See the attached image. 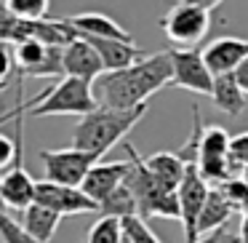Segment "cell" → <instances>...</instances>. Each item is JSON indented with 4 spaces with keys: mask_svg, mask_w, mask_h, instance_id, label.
Masks as SVG:
<instances>
[{
    "mask_svg": "<svg viewBox=\"0 0 248 243\" xmlns=\"http://www.w3.org/2000/svg\"><path fill=\"white\" fill-rule=\"evenodd\" d=\"M171 86V59L168 51L141 56L136 65L118 72H104L93 81V99L107 110H134L147 104L152 94Z\"/></svg>",
    "mask_w": 248,
    "mask_h": 243,
    "instance_id": "6da1fadb",
    "label": "cell"
},
{
    "mask_svg": "<svg viewBox=\"0 0 248 243\" xmlns=\"http://www.w3.org/2000/svg\"><path fill=\"white\" fill-rule=\"evenodd\" d=\"M147 104L134 110H107V107H96L93 113L83 115L78 120V126L72 129V145L75 150L88 152L99 161L102 155H107L118 142L125 139L131 129L144 118Z\"/></svg>",
    "mask_w": 248,
    "mask_h": 243,
    "instance_id": "7a4b0ae2",
    "label": "cell"
},
{
    "mask_svg": "<svg viewBox=\"0 0 248 243\" xmlns=\"http://www.w3.org/2000/svg\"><path fill=\"white\" fill-rule=\"evenodd\" d=\"M125 152H128V174H125L123 184L131 190L136 200V216L139 219H179V203H176V193H166L155 179L150 177V171L144 168L141 155L134 150L131 142H123Z\"/></svg>",
    "mask_w": 248,
    "mask_h": 243,
    "instance_id": "3957f363",
    "label": "cell"
},
{
    "mask_svg": "<svg viewBox=\"0 0 248 243\" xmlns=\"http://www.w3.org/2000/svg\"><path fill=\"white\" fill-rule=\"evenodd\" d=\"M216 6L219 3H195V0H182V3L171 6L160 19L166 38L173 46H198L208 35Z\"/></svg>",
    "mask_w": 248,
    "mask_h": 243,
    "instance_id": "277c9868",
    "label": "cell"
},
{
    "mask_svg": "<svg viewBox=\"0 0 248 243\" xmlns=\"http://www.w3.org/2000/svg\"><path fill=\"white\" fill-rule=\"evenodd\" d=\"M99 104L93 99V91L88 83L75 81V78H62L54 88L43 94L38 104L27 115L32 118H46V115H88Z\"/></svg>",
    "mask_w": 248,
    "mask_h": 243,
    "instance_id": "5b68a950",
    "label": "cell"
},
{
    "mask_svg": "<svg viewBox=\"0 0 248 243\" xmlns=\"http://www.w3.org/2000/svg\"><path fill=\"white\" fill-rule=\"evenodd\" d=\"M16 126V134H14V145H16V152H14V166L6 177H0V198H3V206L8 209L24 211L27 206H32L35 198V179L32 174L24 168L22 155H24V115H19L14 120Z\"/></svg>",
    "mask_w": 248,
    "mask_h": 243,
    "instance_id": "8992f818",
    "label": "cell"
},
{
    "mask_svg": "<svg viewBox=\"0 0 248 243\" xmlns=\"http://www.w3.org/2000/svg\"><path fill=\"white\" fill-rule=\"evenodd\" d=\"M40 163L46 168V182L80 190L86 174L99 161L88 152L75 150V147H64V150H40Z\"/></svg>",
    "mask_w": 248,
    "mask_h": 243,
    "instance_id": "52a82bcc",
    "label": "cell"
},
{
    "mask_svg": "<svg viewBox=\"0 0 248 243\" xmlns=\"http://www.w3.org/2000/svg\"><path fill=\"white\" fill-rule=\"evenodd\" d=\"M62 51L48 49L38 40H24L11 46L14 67L19 70V78H56L62 75Z\"/></svg>",
    "mask_w": 248,
    "mask_h": 243,
    "instance_id": "ba28073f",
    "label": "cell"
},
{
    "mask_svg": "<svg viewBox=\"0 0 248 243\" xmlns=\"http://www.w3.org/2000/svg\"><path fill=\"white\" fill-rule=\"evenodd\" d=\"M168 59H171V86L208 97L214 75L205 70L198 49H171Z\"/></svg>",
    "mask_w": 248,
    "mask_h": 243,
    "instance_id": "9c48e42d",
    "label": "cell"
},
{
    "mask_svg": "<svg viewBox=\"0 0 248 243\" xmlns=\"http://www.w3.org/2000/svg\"><path fill=\"white\" fill-rule=\"evenodd\" d=\"M32 203L43 206V209L54 211L56 216H78V214H93L99 211V206L91 198L72 187H62L54 182H35V198Z\"/></svg>",
    "mask_w": 248,
    "mask_h": 243,
    "instance_id": "30bf717a",
    "label": "cell"
},
{
    "mask_svg": "<svg viewBox=\"0 0 248 243\" xmlns=\"http://www.w3.org/2000/svg\"><path fill=\"white\" fill-rule=\"evenodd\" d=\"M205 195H208V184L200 179L198 168L187 166L184 168V177L176 187V203H179V219H182L184 227V241L195 243L198 235H195V222L200 216V209L205 203Z\"/></svg>",
    "mask_w": 248,
    "mask_h": 243,
    "instance_id": "8fae6325",
    "label": "cell"
},
{
    "mask_svg": "<svg viewBox=\"0 0 248 243\" xmlns=\"http://www.w3.org/2000/svg\"><path fill=\"white\" fill-rule=\"evenodd\" d=\"M200 59H203L205 70L214 78L235 72L237 65H240L243 59H248V38H232V35L216 38L200 51Z\"/></svg>",
    "mask_w": 248,
    "mask_h": 243,
    "instance_id": "7c38bea8",
    "label": "cell"
},
{
    "mask_svg": "<svg viewBox=\"0 0 248 243\" xmlns=\"http://www.w3.org/2000/svg\"><path fill=\"white\" fill-rule=\"evenodd\" d=\"M62 75L64 78H75L91 86L99 75H104V67L99 62L96 51L86 43V40H72L64 51H62Z\"/></svg>",
    "mask_w": 248,
    "mask_h": 243,
    "instance_id": "4fadbf2b",
    "label": "cell"
},
{
    "mask_svg": "<svg viewBox=\"0 0 248 243\" xmlns=\"http://www.w3.org/2000/svg\"><path fill=\"white\" fill-rule=\"evenodd\" d=\"M125 174H128V161L96 163V166H91V171L86 174V179H83L80 193L99 206L118 184H123Z\"/></svg>",
    "mask_w": 248,
    "mask_h": 243,
    "instance_id": "5bb4252c",
    "label": "cell"
},
{
    "mask_svg": "<svg viewBox=\"0 0 248 243\" xmlns=\"http://www.w3.org/2000/svg\"><path fill=\"white\" fill-rule=\"evenodd\" d=\"M72 30L78 32V38H99V40H120V43H134L128 32L120 27L115 19H109L107 14L99 11H83L67 19Z\"/></svg>",
    "mask_w": 248,
    "mask_h": 243,
    "instance_id": "9a60e30c",
    "label": "cell"
},
{
    "mask_svg": "<svg viewBox=\"0 0 248 243\" xmlns=\"http://www.w3.org/2000/svg\"><path fill=\"white\" fill-rule=\"evenodd\" d=\"M96 51L99 62L107 72H118L125 70V67L136 65L141 59V51L136 49V43H120V40H99V38H80Z\"/></svg>",
    "mask_w": 248,
    "mask_h": 243,
    "instance_id": "2e32d148",
    "label": "cell"
},
{
    "mask_svg": "<svg viewBox=\"0 0 248 243\" xmlns=\"http://www.w3.org/2000/svg\"><path fill=\"white\" fill-rule=\"evenodd\" d=\"M232 214H235V206L224 198V193H221L219 187H208L205 203H203V209H200L198 222H195V235H208V232L224 227Z\"/></svg>",
    "mask_w": 248,
    "mask_h": 243,
    "instance_id": "e0dca14e",
    "label": "cell"
},
{
    "mask_svg": "<svg viewBox=\"0 0 248 243\" xmlns=\"http://www.w3.org/2000/svg\"><path fill=\"white\" fill-rule=\"evenodd\" d=\"M141 161H144V168L150 171V177L155 179L166 193H176L187 166H184L173 152H152L150 158H141Z\"/></svg>",
    "mask_w": 248,
    "mask_h": 243,
    "instance_id": "ac0fdd59",
    "label": "cell"
},
{
    "mask_svg": "<svg viewBox=\"0 0 248 243\" xmlns=\"http://www.w3.org/2000/svg\"><path fill=\"white\" fill-rule=\"evenodd\" d=\"M59 222H62V216H56L54 211L32 203V206H27V209L22 211V222H19V227H22L32 241L51 243L54 235H56V230H59Z\"/></svg>",
    "mask_w": 248,
    "mask_h": 243,
    "instance_id": "d6986e66",
    "label": "cell"
},
{
    "mask_svg": "<svg viewBox=\"0 0 248 243\" xmlns=\"http://www.w3.org/2000/svg\"><path fill=\"white\" fill-rule=\"evenodd\" d=\"M208 97L214 99L216 110L224 113V115H230V118H235V115H240L243 110H246V94L240 91V86H237V81H235L232 72L214 78Z\"/></svg>",
    "mask_w": 248,
    "mask_h": 243,
    "instance_id": "ffe728a7",
    "label": "cell"
},
{
    "mask_svg": "<svg viewBox=\"0 0 248 243\" xmlns=\"http://www.w3.org/2000/svg\"><path fill=\"white\" fill-rule=\"evenodd\" d=\"M99 214L102 216H115V219H125V216H136V200L125 184H118L107 198L99 203Z\"/></svg>",
    "mask_w": 248,
    "mask_h": 243,
    "instance_id": "44dd1931",
    "label": "cell"
},
{
    "mask_svg": "<svg viewBox=\"0 0 248 243\" xmlns=\"http://www.w3.org/2000/svg\"><path fill=\"white\" fill-rule=\"evenodd\" d=\"M230 155V131L221 126H203L198 147V161L200 158H224Z\"/></svg>",
    "mask_w": 248,
    "mask_h": 243,
    "instance_id": "7402d4cb",
    "label": "cell"
},
{
    "mask_svg": "<svg viewBox=\"0 0 248 243\" xmlns=\"http://www.w3.org/2000/svg\"><path fill=\"white\" fill-rule=\"evenodd\" d=\"M6 8L19 22H40L46 19L51 3L48 0H6Z\"/></svg>",
    "mask_w": 248,
    "mask_h": 243,
    "instance_id": "603a6c76",
    "label": "cell"
},
{
    "mask_svg": "<svg viewBox=\"0 0 248 243\" xmlns=\"http://www.w3.org/2000/svg\"><path fill=\"white\" fill-rule=\"evenodd\" d=\"M123 241V227L115 216H102L88 230V243H120Z\"/></svg>",
    "mask_w": 248,
    "mask_h": 243,
    "instance_id": "cb8c5ba5",
    "label": "cell"
},
{
    "mask_svg": "<svg viewBox=\"0 0 248 243\" xmlns=\"http://www.w3.org/2000/svg\"><path fill=\"white\" fill-rule=\"evenodd\" d=\"M200 134H203V120H200V110L192 107V131H189V139L184 142L182 150H176L173 155L184 163V166H195L198 163V147H200Z\"/></svg>",
    "mask_w": 248,
    "mask_h": 243,
    "instance_id": "d4e9b609",
    "label": "cell"
},
{
    "mask_svg": "<svg viewBox=\"0 0 248 243\" xmlns=\"http://www.w3.org/2000/svg\"><path fill=\"white\" fill-rule=\"evenodd\" d=\"M120 227H123V235L128 243H160V238L139 216H125V219H120Z\"/></svg>",
    "mask_w": 248,
    "mask_h": 243,
    "instance_id": "484cf974",
    "label": "cell"
},
{
    "mask_svg": "<svg viewBox=\"0 0 248 243\" xmlns=\"http://www.w3.org/2000/svg\"><path fill=\"white\" fill-rule=\"evenodd\" d=\"M0 241L3 243H38V241H32V238L19 227V222L11 219L6 211H0Z\"/></svg>",
    "mask_w": 248,
    "mask_h": 243,
    "instance_id": "4316f807",
    "label": "cell"
},
{
    "mask_svg": "<svg viewBox=\"0 0 248 243\" xmlns=\"http://www.w3.org/2000/svg\"><path fill=\"white\" fill-rule=\"evenodd\" d=\"M230 161L235 168H248V131L230 136Z\"/></svg>",
    "mask_w": 248,
    "mask_h": 243,
    "instance_id": "83f0119b",
    "label": "cell"
},
{
    "mask_svg": "<svg viewBox=\"0 0 248 243\" xmlns=\"http://www.w3.org/2000/svg\"><path fill=\"white\" fill-rule=\"evenodd\" d=\"M16 16H11L6 8V14L0 16V46H11L14 43V32H16Z\"/></svg>",
    "mask_w": 248,
    "mask_h": 243,
    "instance_id": "f1b7e54d",
    "label": "cell"
},
{
    "mask_svg": "<svg viewBox=\"0 0 248 243\" xmlns=\"http://www.w3.org/2000/svg\"><path fill=\"white\" fill-rule=\"evenodd\" d=\"M195 243H240V235L232 232L230 227H219V230L208 232V235H203L200 241H195Z\"/></svg>",
    "mask_w": 248,
    "mask_h": 243,
    "instance_id": "f546056e",
    "label": "cell"
},
{
    "mask_svg": "<svg viewBox=\"0 0 248 243\" xmlns=\"http://www.w3.org/2000/svg\"><path fill=\"white\" fill-rule=\"evenodd\" d=\"M14 152H16L14 139H8L6 134H0V168H6L14 161Z\"/></svg>",
    "mask_w": 248,
    "mask_h": 243,
    "instance_id": "4dcf8cb0",
    "label": "cell"
},
{
    "mask_svg": "<svg viewBox=\"0 0 248 243\" xmlns=\"http://www.w3.org/2000/svg\"><path fill=\"white\" fill-rule=\"evenodd\" d=\"M232 75H235V81H237V86H240V91L248 94V59H243Z\"/></svg>",
    "mask_w": 248,
    "mask_h": 243,
    "instance_id": "1f68e13d",
    "label": "cell"
},
{
    "mask_svg": "<svg viewBox=\"0 0 248 243\" xmlns=\"http://www.w3.org/2000/svg\"><path fill=\"white\" fill-rule=\"evenodd\" d=\"M240 243H248V214H243V222H240Z\"/></svg>",
    "mask_w": 248,
    "mask_h": 243,
    "instance_id": "d6a6232c",
    "label": "cell"
},
{
    "mask_svg": "<svg viewBox=\"0 0 248 243\" xmlns=\"http://www.w3.org/2000/svg\"><path fill=\"white\" fill-rule=\"evenodd\" d=\"M237 211H243V214H248V195H246V200H243V203L237 206Z\"/></svg>",
    "mask_w": 248,
    "mask_h": 243,
    "instance_id": "836d02e7",
    "label": "cell"
},
{
    "mask_svg": "<svg viewBox=\"0 0 248 243\" xmlns=\"http://www.w3.org/2000/svg\"><path fill=\"white\" fill-rule=\"evenodd\" d=\"M6 14V0H0V16Z\"/></svg>",
    "mask_w": 248,
    "mask_h": 243,
    "instance_id": "e575fe53",
    "label": "cell"
},
{
    "mask_svg": "<svg viewBox=\"0 0 248 243\" xmlns=\"http://www.w3.org/2000/svg\"><path fill=\"white\" fill-rule=\"evenodd\" d=\"M0 211H6V206H3V198H0Z\"/></svg>",
    "mask_w": 248,
    "mask_h": 243,
    "instance_id": "d590c367",
    "label": "cell"
},
{
    "mask_svg": "<svg viewBox=\"0 0 248 243\" xmlns=\"http://www.w3.org/2000/svg\"><path fill=\"white\" fill-rule=\"evenodd\" d=\"M120 243H128V241H125V235H123V241H120Z\"/></svg>",
    "mask_w": 248,
    "mask_h": 243,
    "instance_id": "8d00e7d4",
    "label": "cell"
},
{
    "mask_svg": "<svg viewBox=\"0 0 248 243\" xmlns=\"http://www.w3.org/2000/svg\"><path fill=\"white\" fill-rule=\"evenodd\" d=\"M0 91H3V86H0Z\"/></svg>",
    "mask_w": 248,
    "mask_h": 243,
    "instance_id": "74e56055",
    "label": "cell"
}]
</instances>
